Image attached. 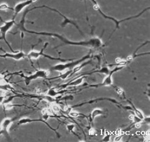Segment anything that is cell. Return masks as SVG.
I'll return each instance as SVG.
<instances>
[{
    "instance_id": "7",
    "label": "cell",
    "mask_w": 150,
    "mask_h": 142,
    "mask_svg": "<svg viewBox=\"0 0 150 142\" xmlns=\"http://www.w3.org/2000/svg\"><path fill=\"white\" fill-rule=\"evenodd\" d=\"M35 1H23V2H20L18 3H17L16 5V6H14V8H13V11H14V15H13V17L12 19H15V17H16V16L19 13H20L22 10L23 9H24L26 6L31 5L32 3L34 2Z\"/></svg>"
},
{
    "instance_id": "6",
    "label": "cell",
    "mask_w": 150,
    "mask_h": 142,
    "mask_svg": "<svg viewBox=\"0 0 150 142\" xmlns=\"http://www.w3.org/2000/svg\"><path fill=\"white\" fill-rule=\"evenodd\" d=\"M47 43L45 44V45L44 46V47L40 51H30L28 55H27V57L30 59H38L40 56H43L45 58H49L50 59H52V60H58V61H60L61 62H65L67 60H65V59H61V58H53V57H51L49 55H47L46 54H43V51L44 49L46 48L47 47Z\"/></svg>"
},
{
    "instance_id": "22",
    "label": "cell",
    "mask_w": 150,
    "mask_h": 142,
    "mask_svg": "<svg viewBox=\"0 0 150 142\" xmlns=\"http://www.w3.org/2000/svg\"><path fill=\"white\" fill-rule=\"evenodd\" d=\"M122 139V136L121 135H117V136L114 139L115 142H120Z\"/></svg>"
},
{
    "instance_id": "20",
    "label": "cell",
    "mask_w": 150,
    "mask_h": 142,
    "mask_svg": "<svg viewBox=\"0 0 150 142\" xmlns=\"http://www.w3.org/2000/svg\"><path fill=\"white\" fill-rule=\"evenodd\" d=\"M67 128L69 132H73L74 128H75V125L74 124H68L67 125Z\"/></svg>"
},
{
    "instance_id": "4",
    "label": "cell",
    "mask_w": 150,
    "mask_h": 142,
    "mask_svg": "<svg viewBox=\"0 0 150 142\" xmlns=\"http://www.w3.org/2000/svg\"><path fill=\"white\" fill-rule=\"evenodd\" d=\"M49 70H38L29 76H23V77L24 78L25 84L27 85H28L32 81L38 78H45L49 75Z\"/></svg>"
},
{
    "instance_id": "9",
    "label": "cell",
    "mask_w": 150,
    "mask_h": 142,
    "mask_svg": "<svg viewBox=\"0 0 150 142\" xmlns=\"http://www.w3.org/2000/svg\"><path fill=\"white\" fill-rule=\"evenodd\" d=\"M123 67L120 66V67H117L114 68L113 70L110 71V72L106 75V77L105 78L103 79L102 83L100 85V86H110L112 85L113 83V80H112V75L113 74L116 72L121 70Z\"/></svg>"
},
{
    "instance_id": "10",
    "label": "cell",
    "mask_w": 150,
    "mask_h": 142,
    "mask_svg": "<svg viewBox=\"0 0 150 142\" xmlns=\"http://www.w3.org/2000/svg\"><path fill=\"white\" fill-rule=\"evenodd\" d=\"M34 122H42L45 124H46L50 129H52V130H53L54 131L56 132V133L57 134V135L58 136V133L56 132V130L54 129L53 128H52L45 120H43L42 119H31V118H23L21 119H20L19 122H18V125H23V124H29V123H34Z\"/></svg>"
},
{
    "instance_id": "15",
    "label": "cell",
    "mask_w": 150,
    "mask_h": 142,
    "mask_svg": "<svg viewBox=\"0 0 150 142\" xmlns=\"http://www.w3.org/2000/svg\"><path fill=\"white\" fill-rule=\"evenodd\" d=\"M89 63H90V61L87 62H85V63H82V64H81V65H77L76 66H75V68L73 69L72 71V73H71V75H73L74 74L76 73V72H77L78 71H80L83 67H84L85 65L89 64Z\"/></svg>"
},
{
    "instance_id": "18",
    "label": "cell",
    "mask_w": 150,
    "mask_h": 142,
    "mask_svg": "<svg viewBox=\"0 0 150 142\" xmlns=\"http://www.w3.org/2000/svg\"><path fill=\"white\" fill-rule=\"evenodd\" d=\"M52 110L56 113H58L60 111V107L56 104H53L52 106Z\"/></svg>"
},
{
    "instance_id": "26",
    "label": "cell",
    "mask_w": 150,
    "mask_h": 142,
    "mask_svg": "<svg viewBox=\"0 0 150 142\" xmlns=\"http://www.w3.org/2000/svg\"><path fill=\"white\" fill-rule=\"evenodd\" d=\"M35 92L37 93V94H40L41 92V90L40 89H36L35 90Z\"/></svg>"
},
{
    "instance_id": "8",
    "label": "cell",
    "mask_w": 150,
    "mask_h": 142,
    "mask_svg": "<svg viewBox=\"0 0 150 142\" xmlns=\"http://www.w3.org/2000/svg\"><path fill=\"white\" fill-rule=\"evenodd\" d=\"M25 57V54L23 51L9 54L5 52L4 54H0V58H10L16 61H20Z\"/></svg>"
},
{
    "instance_id": "23",
    "label": "cell",
    "mask_w": 150,
    "mask_h": 142,
    "mask_svg": "<svg viewBox=\"0 0 150 142\" xmlns=\"http://www.w3.org/2000/svg\"><path fill=\"white\" fill-rule=\"evenodd\" d=\"M117 92L119 94V95H122V94H123V93H124V91H123V90L122 89H121V88H117Z\"/></svg>"
},
{
    "instance_id": "16",
    "label": "cell",
    "mask_w": 150,
    "mask_h": 142,
    "mask_svg": "<svg viewBox=\"0 0 150 142\" xmlns=\"http://www.w3.org/2000/svg\"><path fill=\"white\" fill-rule=\"evenodd\" d=\"M61 92L57 91L54 88H51V89H50L47 91L46 95H47V96H50V97H55V96H57L58 95L60 94Z\"/></svg>"
},
{
    "instance_id": "13",
    "label": "cell",
    "mask_w": 150,
    "mask_h": 142,
    "mask_svg": "<svg viewBox=\"0 0 150 142\" xmlns=\"http://www.w3.org/2000/svg\"><path fill=\"white\" fill-rule=\"evenodd\" d=\"M103 114H104V111H103V110L100 109H94L91 113V120H92V121H93L94 120L96 116L103 115Z\"/></svg>"
},
{
    "instance_id": "14",
    "label": "cell",
    "mask_w": 150,
    "mask_h": 142,
    "mask_svg": "<svg viewBox=\"0 0 150 142\" xmlns=\"http://www.w3.org/2000/svg\"><path fill=\"white\" fill-rule=\"evenodd\" d=\"M129 103L131 104V106H132V108H133V110H134V111H135V113L136 114V116L138 117H139V118H140L141 120H144V115H143V114L142 113V112L141 111H140L139 109H138L137 108H136L135 106H134V105L132 103H131L130 102H129Z\"/></svg>"
},
{
    "instance_id": "27",
    "label": "cell",
    "mask_w": 150,
    "mask_h": 142,
    "mask_svg": "<svg viewBox=\"0 0 150 142\" xmlns=\"http://www.w3.org/2000/svg\"><path fill=\"white\" fill-rule=\"evenodd\" d=\"M121 59L120 58H117V59H116V63H117V64H118V63L121 62Z\"/></svg>"
},
{
    "instance_id": "1",
    "label": "cell",
    "mask_w": 150,
    "mask_h": 142,
    "mask_svg": "<svg viewBox=\"0 0 150 142\" xmlns=\"http://www.w3.org/2000/svg\"><path fill=\"white\" fill-rule=\"evenodd\" d=\"M29 10H27L23 16V19L21 20V21L20 22V23L19 24L20 26V29L23 31H25L29 33H31V34H38V35H43V36H53L55 37L58 38V39H60L61 41H62L63 42H64L65 44H69V45H81V46H85V47H91V48H99V47H100L102 44V42L100 40V39H99V38H91L90 40H89L88 41H81V42H72L67 39H66L65 37H63L62 36H60L58 34L56 33H45V32H35V31H30V30H26L24 27V22H25V17L26 14L27 13V12H28Z\"/></svg>"
},
{
    "instance_id": "11",
    "label": "cell",
    "mask_w": 150,
    "mask_h": 142,
    "mask_svg": "<svg viewBox=\"0 0 150 142\" xmlns=\"http://www.w3.org/2000/svg\"><path fill=\"white\" fill-rule=\"evenodd\" d=\"M0 90L5 91H12L14 88L5 79V77L0 74Z\"/></svg>"
},
{
    "instance_id": "17",
    "label": "cell",
    "mask_w": 150,
    "mask_h": 142,
    "mask_svg": "<svg viewBox=\"0 0 150 142\" xmlns=\"http://www.w3.org/2000/svg\"><path fill=\"white\" fill-rule=\"evenodd\" d=\"M8 9L13 10V9H12V8H10L8 6V5L6 3H3L0 5V10H8Z\"/></svg>"
},
{
    "instance_id": "19",
    "label": "cell",
    "mask_w": 150,
    "mask_h": 142,
    "mask_svg": "<svg viewBox=\"0 0 150 142\" xmlns=\"http://www.w3.org/2000/svg\"><path fill=\"white\" fill-rule=\"evenodd\" d=\"M110 137H111V135L108 134V132H106L105 136L104 137L103 139L102 140V142H109L110 140Z\"/></svg>"
},
{
    "instance_id": "2",
    "label": "cell",
    "mask_w": 150,
    "mask_h": 142,
    "mask_svg": "<svg viewBox=\"0 0 150 142\" xmlns=\"http://www.w3.org/2000/svg\"><path fill=\"white\" fill-rule=\"evenodd\" d=\"M89 55H88L82 59H81L79 61H77L75 62H69V63H60L57 64L50 68L51 71H59V72H63L64 71H67V70H70L72 68H74L75 66L77 65H79L80 63H81L83 61L86 60L87 59H88L89 58Z\"/></svg>"
},
{
    "instance_id": "24",
    "label": "cell",
    "mask_w": 150,
    "mask_h": 142,
    "mask_svg": "<svg viewBox=\"0 0 150 142\" xmlns=\"http://www.w3.org/2000/svg\"><path fill=\"white\" fill-rule=\"evenodd\" d=\"M141 127V124L140 123H135V127L136 128H140Z\"/></svg>"
},
{
    "instance_id": "5",
    "label": "cell",
    "mask_w": 150,
    "mask_h": 142,
    "mask_svg": "<svg viewBox=\"0 0 150 142\" xmlns=\"http://www.w3.org/2000/svg\"><path fill=\"white\" fill-rule=\"evenodd\" d=\"M15 120L16 118H5L2 121L0 125V136L1 135H3L6 138L9 139V129Z\"/></svg>"
},
{
    "instance_id": "12",
    "label": "cell",
    "mask_w": 150,
    "mask_h": 142,
    "mask_svg": "<svg viewBox=\"0 0 150 142\" xmlns=\"http://www.w3.org/2000/svg\"><path fill=\"white\" fill-rule=\"evenodd\" d=\"M84 78H85V77L82 76V77H79V78L76 79H75L74 81H71V82H69V83H68V84H64V85H61L60 87L62 88H66V87H67V86H77V85H80V84L83 82V81Z\"/></svg>"
},
{
    "instance_id": "21",
    "label": "cell",
    "mask_w": 150,
    "mask_h": 142,
    "mask_svg": "<svg viewBox=\"0 0 150 142\" xmlns=\"http://www.w3.org/2000/svg\"><path fill=\"white\" fill-rule=\"evenodd\" d=\"M69 116L72 117L76 118V117H78L80 116V114L76 111H71V112H69Z\"/></svg>"
},
{
    "instance_id": "25",
    "label": "cell",
    "mask_w": 150,
    "mask_h": 142,
    "mask_svg": "<svg viewBox=\"0 0 150 142\" xmlns=\"http://www.w3.org/2000/svg\"><path fill=\"white\" fill-rule=\"evenodd\" d=\"M4 98H5V96H4L0 95V103H1L3 102Z\"/></svg>"
},
{
    "instance_id": "3",
    "label": "cell",
    "mask_w": 150,
    "mask_h": 142,
    "mask_svg": "<svg viewBox=\"0 0 150 142\" xmlns=\"http://www.w3.org/2000/svg\"><path fill=\"white\" fill-rule=\"evenodd\" d=\"M0 19L1 20L2 22H3V24L0 27V34H1L0 40H3V41H5V42H6L8 47L10 48L11 51L14 52V51L12 49L10 44L8 43V42L6 40V35L8 32V31H9L12 29V27L16 23L15 20L14 19H12L11 20H9V21H3L1 18Z\"/></svg>"
},
{
    "instance_id": "28",
    "label": "cell",
    "mask_w": 150,
    "mask_h": 142,
    "mask_svg": "<svg viewBox=\"0 0 150 142\" xmlns=\"http://www.w3.org/2000/svg\"><path fill=\"white\" fill-rule=\"evenodd\" d=\"M89 134H90V135H93V134H94V131H93V129H91V131H89Z\"/></svg>"
}]
</instances>
